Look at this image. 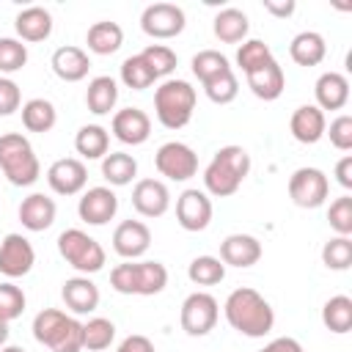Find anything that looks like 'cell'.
Instances as JSON below:
<instances>
[{
  "mask_svg": "<svg viewBox=\"0 0 352 352\" xmlns=\"http://www.w3.org/2000/svg\"><path fill=\"white\" fill-rule=\"evenodd\" d=\"M223 311H226L228 324H231L236 333L248 336V338H264V336L272 330V324H275V311H272V305H270L256 289H250V286L234 289V292L226 297Z\"/></svg>",
  "mask_w": 352,
  "mask_h": 352,
  "instance_id": "6da1fadb",
  "label": "cell"
},
{
  "mask_svg": "<svg viewBox=\"0 0 352 352\" xmlns=\"http://www.w3.org/2000/svg\"><path fill=\"white\" fill-rule=\"evenodd\" d=\"M250 173V154L242 146H223L214 151L212 162L204 170V187L214 198H228L239 190Z\"/></svg>",
  "mask_w": 352,
  "mask_h": 352,
  "instance_id": "7a4b0ae2",
  "label": "cell"
},
{
  "mask_svg": "<svg viewBox=\"0 0 352 352\" xmlns=\"http://www.w3.org/2000/svg\"><path fill=\"white\" fill-rule=\"evenodd\" d=\"M33 338L52 352H80L82 349V324L74 316H66L58 308H44L33 319Z\"/></svg>",
  "mask_w": 352,
  "mask_h": 352,
  "instance_id": "3957f363",
  "label": "cell"
},
{
  "mask_svg": "<svg viewBox=\"0 0 352 352\" xmlns=\"http://www.w3.org/2000/svg\"><path fill=\"white\" fill-rule=\"evenodd\" d=\"M0 170L14 187H30L38 179L41 165L25 135L19 132L0 135Z\"/></svg>",
  "mask_w": 352,
  "mask_h": 352,
  "instance_id": "277c9868",
  "label": "cell"
},
{
  "mask_svg": "<svg viewBox=\"0 0 352 352\" xmlns=\"http://www.w3.org/2000/svg\"><path fill=\"white\" fill-rule=\"evenodd\" d=\"M110 286L118 294L151 297L168 286V270L160 261H124L110 272Z\"/></svg>",
  "mask_w": 352,
  "mask_h": 352,
  "instance_id": "5b68a950",
  "label": "cell"
},
{
  "mask_svg": "<svg viewBox=\"0 0 352 352\" xmlns=\"http://www.w3.org/2000/svg\"><path fill=\"white\" fill-rule=\"evenodd\" d=\"M195 110V88L187 80H165L154 91V113L165 129H182Z\"/></svg>",
  "mask_w": 352,
  "mask_h": 352,
  "instance_id": "8992f818",
  "label": "cell"
},
{
  "mask_svg": "<svg viewBox=\"0 0 352 352\" xmlns=\"http://www.w3.org/2000/svg\"><path fill=\"white\" fill-rule=\"evenodd\" d=\"M58 253L82 275H94L104 267V248L82 228H66L58 236Z\"/></svg>",
  "mask_w": 352,
  "mask_h": 352,
  "instance_id": "52a82bcc",
  "label": "cell"
},
{
  "mask_svg": "<svg viewBox=\"0 0 352 352\" xmlns=\"http://www.w3.org/2000/svg\"><path fill=\"white\" fill-rule=\"evenodd\" d=\"M217 316H220L217 300H214L212 294H206V292H192V294H187L184 302H182V316H179V322H182V330H184L187 336L201 338V336H206L209 330H214Z\"/></svg>",
  "mask_w": 352,
  "mask_h": 352,
  "instance_id": "ba28073f",
  "label": "cell"
},
{
  "mask_svg": "<svg viewBox=\"0 0 352 352\" xmlns=\"http://www.w3.org/2000/svg\"><path fill=\"white\" fill-rule=\"evenodd\" d=\"M154 165H157V170L165 179H170V182H187L198 170V154L187 143H182V140H168V143H162L157 148Z\"/></svg>",
  "mask_w": 352,
  "mask_h": 352,
  "instance_id": "9c48e42d",
  "label": "cell"
},
{
  "mask_svg": "<svg viewBox=\"0 0 352 352\" xmlns=\"http://www.w3.org/2000/svg\"><path fill=\"white\" fill-rule=\"evenodd\" d=\"M330 182L319 168H297L289 176V198L302 209H316L327 201Z\"/></svg>",
  "mask_w": 352,
  "mask_h": 352,
  "instance_id": "30bf717a",
  "label": "cell"
},
{
  "mask_svg": "<svg viewBox=\"0 0 352 352\" xmlns=\"http://www.w3.org/2000/svg\"><path fill=\"white\" fill-rule=\"evenodd\" d=\"M187 16L176 3H151L140 14V28L151 38H173L184 30Z\"/></svg>",
  "mask_w": 352,
  "mask_h": 352,
  "instance_id": "8fae6325",
  "label": "cell"
},
{
  "mask_svg": "<svg viewBox=\"0 0 352 352\" xmlns=\"http://www.w3.org/2000/svg\"><path fill=\"white\" fill-rule=\"evenodd\" d=\"M36 250L22 234H6L0 242V272L6 278H22L33 270Z\"/></svg>",
  "mask_w": 352,
  "mask_h": 352,
  "instance_id": "7c38bea8",
  "label": "cell"
},
{
  "mask_svg": "<svg viewBox=\"0 0 352 352\" xmlns=\"http://www.w3.org/2000/svg\"><path fill=\"white\" fill-rule=\"evenodd\" d=\"M176 220L184 231H204L212 223V201L204 190L190 187L176 198Z\"/></svg>",
  "mask_w": 352,
  "mask_h": 352,
  "instance_id": "4fadbf2b",
  "label": "cell"
},
{
  "mask_svg": "<svg viewBox=\"0 0 352 352\" xmlns=\"http://www.w3.org/2000/svg\"><path fill=\"white\" fill-rule=\"evenodd\" d=\"M118 212V195L110 187H88L77 204V214L88 226H104Z\"/></svg>",
  "mask_w": 352,
  "mask_h": 352,
  "instance_id": "5bb4252c",
  "label": "cell"
},
{
  "mask_svg": "<svg viewBox=\"0 0 352 352\" xmlns=\"http://www.w3.org/2000/svg\"><path fill=\"white\" fill-rule=\"evenodd\" d=\"M88 182V168L77 157H60L47 168V184L58 195H77Z\"/></svg>",
  "mask_w": 352,
  "mask_h": 352,
  "instance_id": "9a60e30c",
  "label": "cell"
},
{
  "mask_svg": "<svg viewBox=\"0 0 352 352\" xmlns=\"http://www.w3.org/2000/svg\"><path fill=\"white\" fill-rule=\"evenodd\" d=\"M148 245H151V231L140 220H124L113 231V250L126 261L140 258L148 250Z\"/></svg>",
  "mask_w": 352,
  "mask_h": 352,
  "instance_id": "2e32d148",
  "label": "cell"
},
{
  "mask_svg": "<svg viewBox=\"0 0 352 352\" xmlns=\"http://www.w3.org/2000/svg\"><path fill=\"white\" fill-rule=\"evenodd\" d=\"M132 206L143 217H162L170 206V192L160 179H140L132 190Z\"/></svg>",
  "mask_w": 352,
  "mask_h": 352,
  "instance_id": "e0dca14e",
  "label": "cell"
},
{
  "mask_svg": "<svg viewBox=\"0 0 352 352\" xmlns=\"http://www.w3.org/2000/svg\"><path fill=\"white\" fill-rule=\"evenodd\" d=\"M289 129H292V138L297 143L314 146V143H319L324 138L327 121H324V113L316 104H300L289 118Z\"/></svg>",
  "mask_w": 352,
  "mask_h": 352,
  "instance_id": "ac0fdd59",
  "label": "cell"
},
{
  "mask_svg": "<svg viewBox=\"0 0 352 352\" xmlns=\"http://www.w3.org/2000/svg\"><path fill=\"white\" fill-rule=\"evenodd\" d=\"M113 135L126 146H140L151 135V118L140 107H124L113 116Z\"/></svg>",
  "mask_w": 352,
  "mask_h": 352,
  "instance_id": "d6986e66",
  "label": "cell"
},
{
  "mask_svg": "<svg viewBox=\"0 0 352 352\" xmlns=\"http://www.w3.org/2000/svg\"><path fill=\"white\" fill-rule=\"evenodd\" d=\"M261 258V242L250 234H228L220 242V261L228 267H253Z\"/></svg>",
  "mask_w": 352,
  "mask_h": 352,
  "instance_id": "ffe728a7",
  "label": "cell"
},
{
  "mask_svg": "<svg viewBox=\"0 0 352 352\" xmlns=\"http://www.w3.org/2000/svg\"><path fill=\"white\" fill-rule=\"evenodd\" d=\"M55 201L44 192H30L19 204V223L28 231H47L55 223Z\"/></svg>",
  "mask_w": 352,
  "mask_h": 352,
  "instance_id": "44dd1931",
  "label": "cell"
},
{
  "mask_svg": "<svg viewBox=\"0 0 352 352\" xmlns=\"http://www.w3.org/2000/svg\"><path fill=\"white\" fill-rule=\"evenodd\" d=\"M60 297H63L66 308H72L74 314H91L99 305V286L88 275H77L63 283Z\"/></svg>",
  "mask_w": 352,
  "mask_h": 352,
  "instance_id": "7402d4cb",
  "label": "cell"
},
{
  "mask_svg": "<svg viewBox=\"0 0 352 352\" xmlns=\"http://www.w3.org/2000/svg\"><path fill=\"white\" fill-rule=\"evenodd\" d=\"M91 69V58L85 50L74 47V44H66V47H58L52 52V72L66 80V82H80Z\"/></svg>",
  "mask_w": 352,
  "mask_h": 352,
  "instance_id": "603a6c76",
  "label": "cell"
},
{
  "mask_svg": "<svg viewBox=\"0 0 352 352\" xmlns=\"http://www.w3.org/2000/svg\"><path fill=\"white\" fill-rule=\"evenodd\" d=\"M314 94L319 110H341L349 102V80L341 72H324L316 80Z\"/></svg>",
  "mask_w": 352,
  "mask_h": 352,
  "instance_id": "cb8c5ba5",
  "label": "cell"
},
{
  "mask_svg": "<svg viewBox=\"0 0 352 352\" xmlns=\"http://www.w3.org/2000/svg\"><path fill=\"white\" fill-rule=\"evenodd\" d=\"M248 77V85H250V91L258 96V99H264V102H272V99H278L280 94H283V88H286V77H283V69H280V63L272 58L270 63H264V66H258L256 72H250V74H245Z\"/></svg>",
  "mask_w": 352,
  "mask_h": 352,
  "instance_id": "d4e9b609",
  "label": "cell"
},
{
  "mask_svg": "<svg viewBox=\"0 0 352 352\" xmlns=\"http://www.w3.org/2000/svg\"><path fill=\"white\" fill-rule=\"evenodd\" d=\"M14 28L22 41H44L52 33V14L44 6H28L16 14Z\"/></svg>",
  "mask_w": 352,
  "mask_h": 352,
  "instance_id": "484cf974",
  "label": "cell"
},
{
  "mask_svg": "<svg viewBox=\"0 0 352 352\" xmlns=\"http://www.w3.org/2000/svg\"><path fill=\"white\" fill-rule=\"evenodd\" d=\"M289 55L297 66H316L324 60L327 55V44H324V36L316 33V30H302L292 38L289 44Z\"/></svg>",
  "mask_w": 352,
  "mask_h": 352,
  "instance_id": "4316f807",
  "label": "cell"
},
{
  "mask_svg": "<svg viewBox=\"0 0 352 352\" xmlns=\"http://www.w3.org/2000/svg\"><path fill=\"white\" fill-rule=\"evenodd\" d=\"M85 44L94 55H113L121 50L124 44V30L118 22H110V19H102V22H94L88 28V36H85Z\"/></svg>",
  "mask_w": 352,
  "mask_h": 352,
  "instance_id": "83f0119b",
  "label": "cell"
},
{
  "mask_svg": "<svg viewBox=\"0 0 352 352\" xmlns=\"http://www.w3.org/2000/svg\"><path fill=\"white\" fill-rule=\"evenodd\" d=\"M212 30H214V36H217L220 41L236 44V41H245V36H248V30H250V22H248V14H245V11L228 6V8H223V11L214 14Z\"/></svg>",
  "mask_w": 352,
  "mask_h": 352,
  "instance_id": "f1b7e54d",
  "label": "cell"
},
{
  "mask_svg": "<svg viewBox=\"0 0 352 352\" xmlns=\"http://www.w3.org/2000/svg\"><path fill=\"white\" fill-rule=\"evenodd\" d=\"M118 102V85L110 74H99L88 82V91H85V104L94 116H107Z\"/></svg>",
  "mask_w": 352,
  "mask_h": 352,
  "instance_id": "f546056e",
  "label": "cell"
},
{
  "mask_svg": "<svg viewBox=\"0 0 352 352\" xmlns=\"http://www.w3.org/2000/svg\"><path fill=\"white\" fill-rule=\"evenodd\" d=\"M74 148L85 160H102L110 148V132L99 124H85L74 135Z\"/></svg>",
  "mask_w": 352,
  "mask_h": 352,
  "instance_id": "4dcf8cb0",
  "label": "cell"
},
{
  "mask_svg": "<svg viewBox=\"0 0 352 352\" xmlns=\"http://www.w3.org/2000/svg\"><path fill=\"white\" fill-rule=\"evenodd\" d=\"M55 121H58V110L50 99L36 96L22 104V124L28 132H50L55 126Z\"/></svg>",
  "mask_w": 352,
  "mask_h": 352,
  "instance_id": "1f68e13d",
  "label": "cell"
},
{
  "mask_svg": "<svg viewBox=\"0 0 352 352\" xmlns=\"http://www.w3.org/2000/svg\"><path fill=\"white\" fill-rule=\"evenodd\" d=\"M102 176L113 187H124L138 176V160L126 151H110L102 157Z\"/></svg>",
  "mask_w": 352,
  "mask_h": 352,
  "instance_id": "d6a6232c",
  "label": "cell"
},
{
  "mask_svg": "<svg viewBox=\"0 0 352 352\" xmlns=\"http://www.w3.org/2000/svg\"><path fill=\"white\" fill-rule=\"evenodd\" d=\"M322 322L330 333H349L352 327V300L346 294H336L322 308Z\"/></svg>",
  "mask_w": 352,
  "mask_h": 352,
  "instance_id": "836d02e7",
  "label": "cell"
},
{
  "mask_svg": "<svg viewBox=\"0 0 352 352\" xmlns=\"http://www.w3.org/2000/svg\"><path fill=\"white\" fill-rule=\"evenodd\" d=\"M116 338V324L104 316H94L82 324V349L88 352H102L113 344Z\"/></svg>",
  "mask_w": 352,
  "mask_h": 352,
  "instance_id": "e575fe53",
  "label": "cell"
},
{
  "mask_svg": "<svg viewBox=\"0 0 352 352\" xmlns=\"http://www.w3.org/2000/svg\"><path fill=\"white\" fill-rule=\"evenodd\" d=\"M187 278L195 286H214L226 278V264L214 256H195L187 267Z\"/></svg>",
  "mask_w": 352,
  "mask_h": 352,
  "instance_id": "d590c367",
  "label": "cell"
},
{
  "mask_svg": "<svg viewBox=\"0 0 352 352\" xmlns=\"http://www.w3.org/2000/svg\"><path fill=\"white\" fill-rule=\"evenodd\" d=\"M226 72H231V66H228V58L223 52L201 50L198 55H192V74L201 80V85L214 80V77H220V74H226Z\"/></svg>",
  "mask_w": 352,
  "mask_h": 352,
  "instance_id": "8d00e7d4",
  "label": "cell"
},
{
  "mask_svg": "<svg viewBox=\"0 0 352 352\" xmlns=\"http://www.w3.org/2000/svg\"><path fill=\"white\" fill-rule=\"evenodd\" d=\"M154 72L148 69V63L140 58V55H129L124 63H121V82L132 91H146L154 85Z\"/></svg>",
  "mask_w": 352,
  "mask_h": 352,
  "instance_id": "74e56055",
  "label": "cell"
},
{
  "mask_svg": "<svg viewBox=\"0 0 352 352\" xmlns=\"http://www.w3.org/2000/svg\"><path fill=\"white\" fill-rule=\"evenodd\" d=\"M270 60H272V50H270V44H264L261 38H248V41H242V47L236 50V63H239V69H242L245 74L256 72L258 66H264V63H270Z\"/></svg>",
  "mask_w": 352,
  "mask_h": 352,
  "instance_id": "f35d334b",
  "label": "cell"
},
{
  "mask_svg": "<svg viewBox=\"0 0 352 352\" xmlns=\"http://www.w3.org/2000/svg\"><path fill=\"white\" fill-rule=\"evenodd\" d=\"M322 261H324L327 270H336V272L349 270V264H352V239L349 236L327 239L324 248H322Z\"/></svg>",
  "mask_w": 352,
  "mask_h": 352,
  "instance_id": "ab89813d",
  "label": "cell"
},
{
  "mask_svg": "<svg viewBox=\"0 0 352 352\" xmlns=\"http://www.w3.org/2000/svg\"><path fill=\"white\" fill-rule=\"evenodd\" d=\"M140 58L148 63V69L154 72V77H168L173 69H176V52L165 44H148Z\"/></svg>",
  "mask_w": 352,
  "mask_h": 352,
  "instance_id": "60d3db41",
  "label": "cell"
},
{
  "mask_svg": "<svg viewBox=\"0 0 352 352\" xmlns=\"http://www.w3.org/2000/svg\"><path fill=\"white\" fill-rule=\"evenodd\" d=\"M25 63H28V47L19 38L3 36L0 38V72L11 74V72H19Z\"/></svg>",
  "mask_w": 352,
  "mask_h": 352,
  "instance_id": "b9f144b4",
  "label": "cell"
},
{
  "mask_svg": "<svg viewBox=\"0 0 352 352\" xmlns=\"http://www.w3.org/2000/svg\"><path fill=\"white\" fill-rule=\"evenodd\" d=\"M204 91H206V96H209L214 104H228V102H234L236 94H239L236 74H234V72H226V74H220V77L204 82Z\"/></svg>",
  "mask_w": 352,
  "mask_h": 352,
  "instance_id": "7bdbcfd3",
  "label": "cell"
},
{
  "mask_svg": "<svg viewBox=\"0 0 352 352\" xmlns=\"http://www.w3.org/2000/svg\"><path fill=\"white\" fill-rule=\"evenodd\" d=\"M25 292L19 286H14L11 280L0 283V319L3 322H14L16 316H22L25 311Z\"/></svg>",
  "mask_w": 352,
  "mask_h": 352,
  "instance_id": "ee69618b",
  "label": "cell"
},
{
  "mask_svg": "<svg viewBox=\"0 0 352 352\" xmlns=\"http://www.w3.org/2000/svg\"><path fill=\"white\" fill-rule=\"evenodd\" d=\"M327 220H330V228L338 236H349L352 234V195L336 198L327 209Z\"/></svg>",
  "mask_w": 352,
  "mask_h": 352,
  "instance_id": "f6af8a7d",
  "label": "cell"
},
{
  "mask_svg": "<svg viewBox=\"0 0 352 352\" xmlns=\"http://www.w3.org/2000/svg\"><path fill=\"white\" fill-rule=\"evenodd\" d=\"M330 135V143L338 148V151H349L352 148V116H338L330 121V129H324Z\"/></svg>",
  "mask_w": 352,
  "mask_h": 352,
  "instance_id": "bcb514c9",
  "label": "cell"
},
{
  "mask_svg": "<svg viewBox=\"0 0 352 352\" xmlns=\"http://www.w3.org/2000/svg\"><path fill=\"white\" fill-rule=\"evenodd\" d=\"M22 104V94L19 85L11 77H0V116H11L16 113Z\"/></svg>",
  "mask_w": 352,
  "mask_h": 352,
  "instance_id": "7dc6e473",
  "label": "cell"
},
{
  "mask_svg": "<svg viewBox=\"0 0 352 352\" xmlns=\"http://www.w3.org/2000/svg\"><path fill=\"white\" fill-rule=\"evenodd\" d=\"M116 352H154V344H151V338H146V336H140V333H132V336H126V338L118 344Z\"/></svg>",
  "mask_w": 352,
  "mask_h": 352,
  "instance_id": "c3c4849f",
  "label": "cell"
},
{
  "mask_svg": "<svg viewBox=\"0 0 352 352\" xmlns=\"http://www.w3.org/2000/svg\"><path fill=\"white\" fill-rule=\"evenodd\" d=\"M258 352H302V344L297 338H289V336H280V338H272L264 349Z\"/></svg>",
  "mask_w": 352,
  "mask_h": 352,
  "instance_id": "681fc988",
  "label": "cell"
},
{
  "mask_svg": "<svg viewBox=\"0 0 352 352\" xmlns=\"http://www.w3.org/2000/svg\"><path fill=\"white\" fill-rule=\"evenodd\" d=\"M336 179H338V184H341L344 190H352V157H349V154L338 160V165H336Z\"/></svg>",
  "mask_w": 352,
  "mask_h": 352,
  "instance_id": "f907efd6",
  "label": "cell"
},
{
  "mask_svg": "<svg viewBox=\"0 0 352 352\" xmlns=\"http://www.w3.org/2000/svg\"><path fill=\"white\" fill-rule=\"evenodd\" d=\"M264 8H267L270 14H275V16H292V14H294V8H297V3H294V0H286V3L264 0Z\"/></svg>",
  "mask_w": 352,
  "mask_h": 352,
  "instance_id": "816d5d0a",
  "label": "cell"
},
{
  "mask_svg": "<svg viewBox=\"0 0 352 352\" xmlns=\"http://www.w3.org/2000/svg\"><path fill=\"white\" fill-rule=\"evenodd\" d=\"M6 341H8V322L0 319V346H6Z\"/></svg>",
  "mask_w": 352,
  "mask_h": 352,
  "instance_id": "f5cc1de1",
  "label": "cell"
},
{
  "mask_svg": "<svg viewBox=\"0 0 352 352\" xmlns=\"http://www.w3.org/2000/svg\"><path fill=\"white\" fill-rule=\"evenodd\" d=\"M0 352H28V349H22V346H14V344H8V346H0Z\"/></svg>",
  "mask_w": 352,
  "mask_h": 352,
  "instance_id": "db71d44e",
  "label": "cell"
}]
</instances>
